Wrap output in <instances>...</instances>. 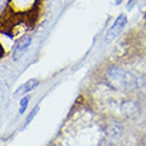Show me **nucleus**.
<instances>
[{"mask_svg":"<svg viewBox=\"0 0 146 146\" xmlns=\"http://www.w3.org/2000/svg\"><path fill=\"white\" fill-rule=\"evenodd\" d=\"M38 110H40V108H38V105H36L35 108L32 109V111H31V113L28 114L27 119H25V123H24V127H27V125H28V123H29V122H31V121H32V119L35 118V115L38 113Z\"/></svg>","mask_w":146,"mask_h":146,"instance_id":"6e6552de","label":"nucleus"},{"mask_svg":"<svg viewBox=\"0 0 146 146\" xmlns=\"http://www.w3.org/2000/svg\"><path fill=\"white\" fill-rule=\"evenodd\" d=\"M31 42H32V36L31 35H24L23 37H20L19 41L16 42L15 46H13V50H12V58H13L15 61L20 60V58L25 54V52L28 50L29 45H31Z\"/></svg>","mask_w":146,"mask_h":146,"instance_id":"7ed1b4c3","label":"nucleus"},{"mask_svg":"<svg viewBox=\"0 0 146 146\" xmlns=\"http://www.w3.org/2000/svg\"><path fill=\"white\" fill-rule=\"evenodd\" d=\"M106 135H108L110 139L117 141V139L122 135V126L117 122L109 123L108 126H106Z\"/></svg>","mask_w":146,"mask_h":146,"instance_id":"39448f33","label":"nucleus"},{"mask_svg":"<svg viewBox=\"0 0 146 146\" xmlns=\"http://www.w3.org/2000/svg\"><path fill=\"white\" fill-rule=\"evenodd\" d=\"M106 78L109 84L115 89H134L141 88L143 85V78L137 74L119 68V66H111L106 72Z\"/></svg>","mask_w":146,"mask_h":146,"instance_id":"f257e3e1","label":"nucleus"},{"mask_svg":"<svg viewBox=\"0 0 146 146\" xmlns=\"http://www.w3.org/2000/svg\"><path fill=\"white\" fill-rule=\"evenodd\" d=\"M28 104H29V96H25V97H23V98L20 100V109H19L20 114H23L24 111L27 110Z\"/></svg>","mask_w":146,"mask_h":146,"instance_id":"0eeeda50","label":"nucleus"},{"mask_svg":"<svg viewBox=\"0 0 146 146\" xmlns=\"http://www.w3.org/2000/svg\"><path fill=\"white\" fill-rule=\"evenodd\" d=\"M126 21H127V17H126L125 13H121V15L115 19V21L113 23V25H111V27L108 29V32L105 33L104 40H105L106 44L111 42L115 37H118V36L121 35V32L123 31V28H125V25H126Z\"/></svg>","mask_w":146,"mask_h":146,"instance_id":"f03ea898","label":"nucleus"},{"mask_svg":"<svg viewBox=\"0 0 146 146\" xmlns=\"http://www.w3.org/2000/svg\"><path fill=\"white\" fill-rule=\"evenodd\" d=\"M137 111H138V105L134 104L133 101H126V102L122 104V113L127 117L134 115Z\"/></svg>","mask_w":146,"mask_h":146,"instance_id":"423d86ee","label":"nucleus"},{"mask_svg":"<svg viewBox=\"0 0 146 146\" xmlns=\"http://www.w3.org/2000/svg\"><path fill=\"white\" fill-rule=\"evenodd\" d=\"M3 3H4V0H0V9H1V5H3Z\"/></svg>","mask_w":146,"mask_h":146,"instance_id":"1a4fd4ad","label":"nucleus"},{"mask_svg":"<svg viewBox=\"0 0 146 146\" xmlns=\"http://www.w3.org/2000/svg\"><path fill=\"white\" fill-rule=\"evenodd\" d=\"M143 146H146V137L143 138Z\"/></svg>","mask_w":146,"mask_h":146,"instance_id":"9d476101","label":"nucleus"},{"mask_svg":"<svg viewBox=\"0 0 146 146\" xmlns=\"http://www.w3.org/2000/svg\"><path fill=\"white\" fill-rule=\"evenodd\" d=\"M38 84H40V81H38L37 78H29L28 81H25L23 85H20L19 88L16 89L15 93H13V96L17 97V96H21V94H27L28 92H31L36 86H38Z\"/></svg>","mask_w":146,"mask_h":146,"instance_id":"20e7f679","label":"nucleus"}]
</instances>
